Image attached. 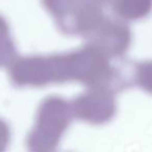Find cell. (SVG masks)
<instances>
[{"label":"cell","mask_w":152,"mask_h":152,"mask_svg":"<svg viewBox=\"0 0 152 152\" xmlns=\"http://www.w3.org/2000/svg\"><path fill=\"white\" fill-rule=\"evenodd\" d=\"M7 72L10 82L17 87H43L70 81L67 53L17 56Z\"/></svg>","instance_id":"6da1fadb"},{"label":"cell","mask_w":152,"mask_h":152,"mask_svg":"<svg viewBox=\"0 0 152 152\" xmlns=\"http://www.w3.org/2000/svg\"><path fill=\"white\" fill-rule=\"evenodd\" d=\"M73 117L71 104L61 96H48L39 107L36 124L27 137L29 152H54Z\"/></svg>","instance_id":"7a4b0ae2"},{"label":"cell","mask_w":152,"mask_h":152,"mask_svg":"<svg viewBox=\"0 0 152 152\" xmlns=\"http://www.w3.org/2000/svg\"><path fill=\"white\" fill-rule=\"evenodd\" d=\"M73 116L91 124H102L115 116L117 104L114 93L99 88H89L71 104Z\"/></svg>","instance_id":"3957f363"},{"label":"cell","mask_w":152,"mask_h":152,"mask_svg":"<svg viewBox=\"0 0 152 152\" xmlns=\"http://www.w3.org/2000/svg\"><path fill=\"white\" fill-rule=\"evenodd\" d=\"M87 42L95 45L110 58H122L130 48L132 33L124 20L105 16Z\"/></svg>","instance_id":"277c9868"},{"label":"cell","mask_w":152,"mask_h":152,"mask_svg":"<svg viewBox=\"0 0 152 152\" xmlns=\"http://www.w3.org/2000/svg\"><path fill=\"white\" fill-rule=\"evenodd\" d=\"M85 0H42L52 16L59 30L66 35H76V25Z\"/></svg>","instance_id":"5b68a950"},{"label":"cell","mask_w":152,"mask_h":152,"mask_svg":"<svg viewBox=\"0 0 152 152\" xmlns=\"http://www.w3.org/2000/svg\"><path fill=\"white\" fill-rule=\"evenodd\" d=\"M110 7L124 21H139L152 12V0H112Z\"/></svg>","instance_id":"8992f818"},{"label":"cell","mask_w":152,"mask_h":152,"mask_svg":"<svg viewBox=\"0 0 152 152\" xmlns=\"http://www.w3.org/2000/svg\"><path fill=\"white\" fill-rule=\"evenodd\" d=\"M17 55V49L12 37L7 21L0 15V67H7Z\"/></svg>","instance_id":"52a82bcc"},{"label":"cell","mask_w":152,"mask_h":152,"mask_svg":"<svg viewBox=\"0 0 152 152\" xmlns=\"http://www.w3.org/2000/svg\"><path fill=\"white\" fill-rule=\"evenodd\" d=\"M133 79L143 90L152 94V60L134 64Z\"/></svg>","instance_id":"ba28073f"},{"label":"cell","mask_w":152,"mask_h":152,"mask_svg":"<svg viewBox=\"0 0 152 152\" xmlns=\"http://www.w3.org/2000/svg\"><path fill=\"white\" fill-rule=\"evenodd\" d=\"M10 128L7 124L0 119V152H4L10 142Z\"/></svg>","instance_id":"9c48e42d"},{"label":"cell","mask_w":152,"mask_h":152,"mask_svg":"<svg viewBox=\"0 0 152 152\" xmlns=\"http://www.w3.org/2000/svg\"><path fill=\"white\" fill-rule=\"evenodd\" d=\"M90 1H92V2H94V3L98 4V5L102 6V7H104V6L110 5L112 0H90Z\"/></svg>","instance_id":"30bf717a"}]
</instances>
